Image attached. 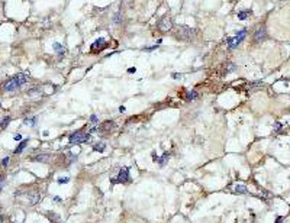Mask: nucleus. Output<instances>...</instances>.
<instances>
[{"instance_id":"f257e3e1","label":"nucleus","mask_w":290,"mask_h":223,"mask_svg":"<svg viewBox=\"0 0 290 223\" xmlns=\"http://www.w3.org/2000/svg\"><path fill=\"white\" fill-rule=\"evenodd\" d=\"M194 36H196V29H193L190 26H180V28H177V31H175V38L180 39V41L189 42Z\"/></svg>"},{"instance_id":"f03ea898","label":"nucleus","mask_w":290,"mask_h":223,"mask_svg":"<svg viewBox=\"0 0 290 223\" xmlns=\"http://www.w3.org/2000/svg\"><path fill=\"white\" fill-rule=\"evenodd\" d=\"M92 138L90 133H84L83 130H77V132H73L71 135L68 136V141L70 144H83V142H88Z\"/></svg>"},{"instance_id":"7ed1b4c3","label":"nucleus","mask_w":290,"mask_h":223,"mask_svg":"<svg viewBox=\"0 0 290 223\" xmlns=\"http://www.w3.org/2000/svg\"><path fill=\"white\" fill-rule=\"evenodd\" d=\"M245 36H247V29H241V31H238L236 36H234V38H228V39H226V45H228V48H229V49L236 48L239 43L245 39Z\"/></svg>"},{"instance_id":"20e7f679","label":"nucleus","mask_w":290,"mask_h":223,"mask_svg":"<svg viewBox=\"0 0 290 223\" xmlns=\"http://www.w3.org/2000/svg\"><path fill=\"white\" fill-rule=\"evenodd\" d=\"M116 181L118 183H129L131 181V177H129V168H122L121 171H119V174H118V177H116Z\"/></svg>"},{"instance_id":"39448f33","label":"nucleus","mask_w":290,"mask_h":223,"mask_svg":"<svg viewBox=\"0 0 290 223\" xmlns=\"http://www.w3.org/2000/svg\"><path fill=\"white\" fill-rule=\"evenodd\" d=\"M13 80H15V83L17 84V87H20V85H23V84H26L28 81H29V74H26V73H19V74H16V75H13L12 77Z\"/></svg>"},{"instance_id":"423d86ee","label":"nucleus","mask_w":290,"mask_h":223,"mask_svg":"<svg viewBox=\"0 0 290 223\" xmlns=\"http://www.w3.org/2000/svg\"><path fill=\"white\" fill-rule=\"evenodd\" d=\"M106 41L103 39V38H99V39H96L93 43H92V52H97V51H102L103 48H106Z\"/></svg>"},{"instance_id":"0eeeda50","label":"nucleus","mask_w":290,"mask_h":223,"mask_svg":"<svg viewBox=\"0 0 290 223\" xmlns=\"http://www.w3.org/2000/svg\"><path fill=\"white\" fill-rule=\"evenodd\" d=\"M171 26H173V23H171V19H170V17H163V19L158 22V28H160L161 32H167V31H170Z\"/></svg>"},{"instance_id":"6e6552de","label":"nucleus","mask_w":290,"mask_h":223,"mask_svg":"<svg viewBox=\"0 0 290 223\" xmlns=\"http://www.w3.org/2000/svg\"><path fill=\"white\" fill-rule=\"evenodd\" d=\"M265 36H267V31H265L264 26H261V28H258V29L255 31V33H254V42L260 43V42H263V41L265 39Z\"/></svg>"},{"instance_id":"1a4fd4ad","label":"nucleus","mask_w":290,"mask_h":223,"mask_svg":"<svg viewBox=\"0 0 290 223\" xmlns=\"http://www.w3.org/2000/svg\"><path fill=\"white\" fill-rule=\"evenodd\" d=\"M2 87H3V91H7V93L15 91L16 88H19V87H17V84L15 83V80H13V78H9L6 83H3V85H2Z\"/></svg>"},{"instance_id":"9d476101","label":"nucleus","mask_w":290,"mask_h":223,"mask_svg":"<svg viewBox=\"0 0 290 223\" xmlns=\"http://www.w3.org/2000/svg\"><path fill=\"white\" fill-rule=\"evenodd\" d=\"M52 48H54V49L57 51V54H58V57H60V58H62V57L65 55V51H67V49H65V47L62 45V43H60V42H55L54 45H52Z\"/></svg>"},{"instance_id":"9b49d317","label":"nucleus","mask_w":290,"mask_h":223,"mask_svg":"<svg viewBox=\"0 0 290 223\" xmlns=\"http://www.w3.org/2000/svg\"><path fill=\"white\" fill-rule=\"evenodd\" d=\"M99 128V130H102V132H109V130H112V129H115V123L113 122H104L102 126H97Z\"/></svg>"},{"instance_id":"f8f14e48","label":"nucleus","mask_w":290,"mask_h":223,"mask_svg":"<svg viewBox=\"0 0 290 223\" xmlns=\"http://www.w3.org/2000/svg\"><path fill=\"white\" fill-rule=\"evenodd\" d=\"M48 158H50L48 154H39V155H36V157L32 158V161H36V162H47Z\"/></svg>"},{"instance_id":"ddd939ff","label":"nucleus","mask_w":290,"mask_h":223,"mask_svg":"<svg viewBox=\"0 0 290 223\" xmlns=\"http://www.w3.org/2000/svg\"><path fill=\"white\" fill-rule=\"evenodd\" d=\"M197 97H199V94H197V91H194V90H192V91H187V93H186V96H184V99H186L187 101L196 100Z\"/></svg>"},{"instance_id":"4468645a","label":"nucleus","mask_w":290,"mask_h":223,"mask_svg":"<svg viewBox=\"0 0 290 223\" xmlns=\"http://www.w3.org/2000/svg\"><path fill=\"white\" fill-rule=\"evenodd\" d=\"M26 145H28V139H25V141H22V142H20V144L17 145V148L15 149V154H16V155H17V154H20L22 151H23V149L26 148Z\"/></svg>"},{"instance_id":"2eb2a0df","label":"nucleus","mask_w":290,"mask_h":223,"mask_svg":"<svg viewBox=\"0 0 290 223\" xmlns=\"http://www.w3.org/2000/svg\"><path fill=\"white\" fill-rule=\"evenodd\" d=\"M248 16H251V10H241V12H238V19L239 20H245Z\"/></svg>"},{"instance_id":"dca6fc26","label":"nucleus","mask_w":290,"mask_h":223,"mask_svg":"<svg viewBox=\"0 0 290 223\" xmlns=\"http://www.w3.org/2000/svg\"><path fill=\"white\" fill-rule=\"evenodd\" d=\"M39 198H41V196H39L38 193H32V194H31V206H35V204L39 202Z\"/></svg>"},{"instance_id":"f3484780","label":"nucleus","mask_w":290,"mask_h":223,"mask_svg":"<svg viewBox=\"0 0 290 223\" xmlns=\"http://www.w3.org/2000/svg\"><path fill=\"white\" fill-rule=\"evenodd\" d=\"M235 193L236 194H247L248 190H247V187H245V186H236L235 187Z\"/></svg>"},{"instance_id":"a211bd4d","label":"nucleus","mask_w":290,"mask_h":223,"mask_svg":"<svg viewBox=\"0 0 290 223\" xmlns=\"http://www.w3.org/2000/svg\"><path fill=\"white\" fill-rule=\"evenodd\" d=\"M168 158H170V155H168V154L165 152V154L163 155V157H161V158H158V161H157V162H158L160 165H164V164H165V162L168 161Z\"/></svg>"},{"instance_id":"6ab92c4d","label":"nucleus","mask_w":290,"mask_h":223,"mask_svg":"<svg viewBox=\"0 0 290 223\" xmlns=\"http://www.w3.org/2000/svg\"><path fill=\"white\" fill-rule=\"evenodd\" d=\"M104 148H106L104 144H96V145H93V151H99V152H103Z\"/></svg>"},{"instance_id":"aec40b11","label":"nucleus","mask_w":290,"mask_h":223,"mask_svg":"<svg viewBox=\"0 0 290 223\" xmlns=\"http://www.w3.org/2000/svg\"><path fill=\"white\" fill-rule=\"evenodd\" d=\"M12 119H10V116H6L3 120H2V123H0V129H5L7 125H9V122H10Z\"/></svg>"},{"instance_id":"412c9836","label":"nucleus","mask_w":290,"mask_h":223,"mask_svg":"<svg viewBox=\"0 0 290 223\" xmlns=\"http://www.w3.org/2000/svg\"><path fill=\"white\" fill-rule=\"evenodd\" d=\"M68 181H70V177H60L58 180H57L58 184H67Z\"/></svg>"},{"instance_id":"4be33fe9","label":"nucleus","mask_w":290,"mask_h":223,"mask_svg":"<svg viewBox=\"0 0 290 223\" xmlns=\"http://www.w3.org/2000/svg\"><path fill=\"white\" fill-rule=\"evenodd\" d=\"M38 93H41V88H39V87H33L32 90H28V94H29V96H35V94H38Z\"/></svg>"},{"instance_id":"5701e85b","label":"nucleus","mask_w":290,"mask_h":223,"mask_svg":"<svg viewBox=\"0 0 290 223\" xmlns=\"http://www.w3.org/2000/svg\"><path fill=\"white\" fill-rule=\"evenodd\" d=\"M48 217H50L51 223H60V217H58V214H50Z\"/></svg>"},{"instance_id":"b1692460","label":"nucleus","mask_w":290,"mask_h":223,"mask_svg":"<svg viewBox=\"0 0 290 223\" xmlns=\"http://www.w3.org/2000/svg\"><path fill=\"white\" fill-rule=\"evenodd\" d=\"M36 120H38V118H31V119H26L25 123H26V125H31V126H35Z\"/></svg>"},{"instance_id":"393cba45","label":"nucleus","mask_w":290,"mask_h":223,"mask_svg":"<svg viewBox=\"0 0 290 223\" xmlns=\"http://www.w3.org/2000/svg\"><path fill=\"white\" fill-rule=\"evenodd\" d=\"M228 65H229V67H225V70H224V73H226V74L235 70V65H234V64H228Z\"/></svg>"},{"instance_id":"a878e982","label":"nucleus","mask_w":290,"mask_h":223,"mask_svg":"<svg viewBox=\"0 0 290 223\" xmlns=\"http://www.w3.org/2000/svg\"><path fill=\"white\" fill-rule=\"evenodd\" d=\"M90 122H92V125H97V122H99L97 116H96V115H92V116H90Z\"/></svg>"},{"instance_id":"bb28decb","label":"nucleus","mask_w":290,"mask_h":223,"mask_svg":"<svg viewBox=\"0 0 290 223\" xmlns=\"http://www.w3.org/2000/svg\"><path fill=\"white\" fill-rule=\"evenodd\" d=\"M7 164H9V157H6V158H3V161H2V165H3V167H6V165H7Z\"/></svg>"},{"instance_id":"cd10ccee","label":"nucleus","mask_w":290,"mask_h":223,"mask_svg":"<svg viewBox=\"0 0 290 223\" xmlns=\"http://www.w3.org/2000/svg\"><path fill=\"white\" fill-rule=\"evenodd\" d=\"M280 129H281V123H279V122L274 123V130H280Z\"/></svg>"},{"instance_id":"c85d7f7f","label":"nucleus","mask_w":290,"mask_h":223,"mask_svg":"<svg viewBox=\"0 0 290 223\" xmlns=\"http://www.w3.org/2000/svg\"><path fill=\"white\" fill-rule=\"evenodd\" d=\"M13 139H15V141H22V135H19V133H17V135L13 136Z\"/></svg>"},{"instance_id":"c756f323","label":"nucleus","mask_w":290,"mask_h":223,"mask_svg":"<svg viewBox=\"0 0 290 223\" xmlns=\"http://www.w3.org/2000/svg\"><path fill=\"white\" fill-rule=\"evenodd\" d=\"M276 223H283V216H279V217L276 219Z\"/></svg>"},{"instance_id":"7c9ffc66","label":"nucleus","mask_w":290,"mask_h":223,"mask_svg":"<svg viewBox=\"0 0 290 223\" xmlns=\"http://www.w3.org/2000/svg\"><path fill=\"white\" fill-rule=\"evenodd\" d=\"M180 77H182V74H177V73L173 74V78H180Z\"/></svg>"},{"instance_id":"2f4dec72","label":"nucleus","mask_w":290,"mask_h":223,"mask_svg":"<svg viewBox=\"0 0 290 223\" xmlns=\"http://www.w3.org/2000/svg\"><path fill=\"white\" fill-rule=\"evenodd\" d=\"M135 71H137V68H135V67H133V68H129V70H128V73H131V74H132V73H135Z\"/></svg>"},{"instance_id":"473e14b6","label":"nucleus","mask_w":290,"mask_h":223,"mask_svg":"<svg viewBox=\"0 0 290 223\" xmlns=\"http://www.w3.org/2000/svg\"><path fill=\"white\" fill-rule=\"evenodd\" d=\"M119 112H121V113H123V112H125V106H121V107H119Z\"/></svg>"},{"instance_id":"72a5a7b5","label":"nucleus","mask_w":290,"mask_h":223,"mask_svg":"<svg viewBox=\"0 0 290 223\" xmlns=\"http://www.w3.org/2000/svg\"><path fill=\"white\" fill-rule=\"evenodd\" d=\"M2 220H3V217H2V214H0V223H2Z\"/></svg>"},{"instance_id":"f704fd0d","label":"nucleus","mask_w":290,"mask_h":223,"mask_svg":"<svg viewBox=\"0 0 290 223\" xmlns=\"http://www.w3.org/2000/svg\"><path fill=\"white\" fill-rule=\"evenodd\" d=\"M0 181H3V178H2V175H0Z\"/></svg>"}]
</instances>
